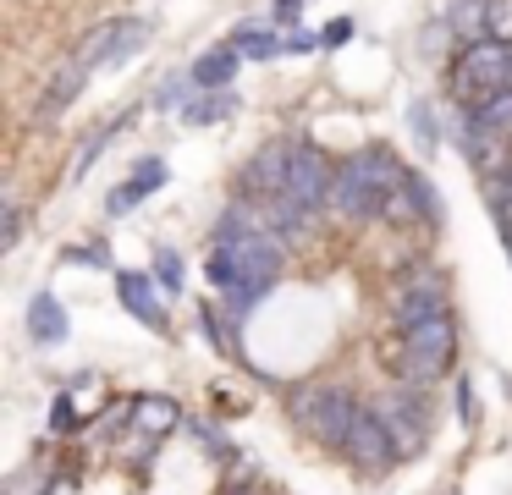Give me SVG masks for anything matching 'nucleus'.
Masks as SVG:
<instances>
[{"instance_id":"obj_1","label":"nucleus","mask_w":512,"mask_h":495,"mask_svg":"<svg viewBox=\"0 0 512 495\" xmlns=\"http://www.w3.org/2000/svg\"><path fill=\"white\" fill-rule=\"evenodd\" d=\"M281 259H287V242L270 231L265 209L259 204H237L221 215L215 226V242H210V286L226 297L232 314H248L259 297L276 286L281 275Z\"/></svg>"},{"instance_id":"obj_2","label":"nucleus","mask_w":512,"mask_h":495,"mask_svg":"<svg viewBox=\"0 0 512 495\" xmlns=\"http://www.w3.org/2000/svg\"><path fill=\"white\" fill-rule=\"evenodd\" d=\"M287 413L292 424L303 429V435H314L320 446H347V429H353V418L364 413V407L353 402V391L347 385H292L287 391Z\"/></svg>"},{"instance_id":"obj_3","label":"nucleus","mask_w":512,"mask_h":495,"mask_svg":"<svg viewBox=\"0 0 512 495\" xmlns=\"http://www.w3.org/2000/svg\"><path fill=\"white\" fill-rule=\"evenodd\" d=\"M452 94H457V105H468V110H490L501 94H512V50L496 39L468 44L452 66Z\"/></svg>"},{"instance_id":"obj_4","label":"nucleus","mask_w":512,"mask_h":495,"mask_svg":"<svg viewBox=\"0 0 512 495\" xmlns=\"http://www.w3.org/2000/svg\"><path fill=\"white\" fill-rule=\"evenodd\" d=\"M452 352H457V330H452V319H424V325H413V330H402V347H397V369H402V380L419 391V385H430V380H441L446 369H452Z\"/></svg>"},{"instance_id":"obj_5","label":"nucleus","mask_w":512,"mask_h":495,"mask_svg":"<svg viewBox=\"0 0 512 495\" xmlns=\"http://www.w3.org/2000/svg\"><path fill=\"white\" fill-rule=\"evenodd\" d=\"M369 413L380 418V429H386L397 462L402 457H419V451L430 446V418H424V402L413 396V385H391V391H380Z\"/></svg>"},{"instance_id":"obj_6","label":"nucleus","mask_w":512,"mask_h":495,"mask_svg":"<svg viewBox=\"0 0 512 495\" xmlns=\"http://www.w3.org/2000/svg\"><path fill=\"white\" fill-rule=\"evenodd\" d=\"M380 182H375V171H369V160L364 154H353V160H342L336 165V182H331V209L342 220H353V226H364V220H375L380 215Z\"/></svg>"},{"instance_id":"obj_7","label":"nucleus","mask_w":512,"mask_h":495,"mask_svg":"<svg viewBox=\"0 0 512 495\" xmlns=\"http://www.w3.org/2000/svg\"><path fill=\"white\" fill-rule=\"evenodd\" d=\"M331 182H336V165L325 160L314 143H292V171H287V198L314 220V209L331 204Z\"/></svg>"},{"instance_id":"obj_8","label":"nucleus","mask_w":512,"mask_h":495,"mask_svg":"<svg viewBox=\"0 0 512 495\" xmlns=\"http://www.w3.org/2000/svg\"><path fill=\"white\" fill-rule=\"evenodd\" d=\"M446 314V281L435 270H413L408 281L397 286V325L413 330L424 319H441Z\"/></svg>"},{"instance_id":"obj_9","label":"nucleus","mask_w":512,"mask_h":495,"mask_svg":"<svg viewBox=\"0 0 512 495\" xmlns=\"http://www.w3.org/2000/svg\"><path fill=\"white\" fill-rule=\"evenodd\" d=\"M287 171H292V149L287 143H265L243 171V193H254V204L287 198Z\"/></svg>"},{"instance_id":"obj_10","label":"nucleus","mask_w":512,"mask_h":495,"mask_svg":"<svg viewBox=\"0 0 512 495\" xmlns=\"http://www.w3.org/2000/svg\"><path fill=\"white\" fill-rule=\"evenodd\" d=\"M347 457H353V468H364V473H386L391 462H397V451H391V440H386V429H380V418L369 413H358L353 418V429H347Z\"/></svg>"},{"instance_id":"obj_11","label":"nucleus","mask_w":512,"mask_h":495,"mask_svg":"<svg viewBox=\"0 0 512 495\" xmlns=\"http://www.w3.org/2000/svg\"><path fill=\"white\" fill-rule=\"evenodd\" d=\"M83 83H89V66H83V61H78V55H72V61H67V66H56V72H50V88H45V94H39V105H34V116H39V121H56V116H61V110H67V105H72V99H78V94H83Z\"/></svg>"},{"instance_id":"obj_12","label":"nucleus","mask_w":512,"mask_h":495,"mask_svg":"<svg viewBox=\"0 0 512 495\" xmlns=\"http://www.w3.org/2000/svg\"><path fill=\"white\" fill-rule=\"evenodd\" d=\"M116 292H122V308L138 319V325H149V330H166V308L155 303V281H149V275H138V270H122V275H116Z\"/></svg>"},{"instance_id":"obj_13","label":"nucleus","mask_w":512,"mask_h":495,"mask_svg":"<svg viewBox=\"0 0 512 495\" xmlns=\"http://www.w3.org/2000/svg\"><path fill=\"white\" fill-rule=\"evenodd\" d=\"M133 424H138V435H144V440H160V435H171V429L182 424V413H177L171 396L144 391V396H133Z\"/></svg>"},{"instance_id":"obj_14","label":"nucleus","mask_w":512,"mask_h":495,"mask_svg":"<svg viewBox=\"0 0 512 495\" xmlns=\"http://www.w3.org/2000/svg\"><path fill=\"white\" fill-rule=\"evenodd\" d=\"M28 330H34V341H39V347H61V341L72 336L67 308L56 303V292H39L34 303H28Z\"/></svg>"},{"instance_id":"obj_15","label":"nucleus","mask_w":512,"mask_h":495,"mask_svg":"<svg viewBox=\"0 0 512 495\" xmlns=\"http://www.w3.org/2000/svg\"><path fill=\"white\" fill-rule=\"evenodd\" d=\"M232 77H237V44H215L193 61V88H204V94H226Z\"/></svg>"},{"instance_id":"obj_16","label":"nucleus","mask_w":512,"mask_h":495,"mask_svg":"<svg viewBox=\"0 0 512 495\" xmlns=\"http://www.w3.org/2000/svg\"><path fill=\"white\" fill-rule=\"evenodd\" d=\"M237 55H254V61H265V55H281L287 50V39H276V33H265L259 22H243V28L232 33Z\"/></svg>"},{"instance_id":"obj_17","label":"nucleus","mask_w":512,"mask_h":495,"mask_svg":"<svg viewBox=\"0 0 512 495\" xmlns=\"http://www.w3.org/2000/svg\"><path fill=\"white\" fill-rule=\"evenodd\" d=\"M408 193H413V215H419L424 226H441L446 209H441V198H435L430 176H424V171H408Z\"/></svg>"},{"instance_id":"obj_18","label":"nucleus","mask_w":512,"mask_h":495,"mask_svg":"<svg viewBox=\"0 0 512 495\" xmlns=\"http://www.w3.org/2000/svg\"><path fill=\"white\" fill-rule=\"evenodd\" d=\"M232 105H237L232 94H204V99H188V105H182V121H188V127H210V121H226V116H232Z\"/></svg>"},{"instance_id":"obj_19","label":"nucleus","mask_w":512,"mask_h":495,"mask_svg":"<svg viewBox=\"0 0 512 495\" xmlns=\"http://www.w3.org/2000/svg\"><path fill=\"white\" fill-rule=\"evenodd\" d=\"M485 33L512 50V0H485Z\"/></svg>"},{"instance_id":"obj_20","label":"nucleus","mask_w":512,"mask_h":495,"mask_svg":"<svg viewBox=\"0 0 512 495\" xmlns=\"http://www.w3.org/2000/svg\"><path fill=\"white\" fill-rule=\"evenodd\" d=\"M122 116H127V110H122ZM122 116H116V121H105V127H100V132H94V138H89V143H83V149H78V165H72V176H89V165H94V160H100V149H105V143H111V138H116V127H122Z\"/></svg>"},{"instance_id":"obj_21","label":"nucleus","mask_w":512,"mask_h":495,"mask_svg":"<svg viewBox=\"0 0 512 495\" xmlns=\"http://www.w3.org/2000/svg\"><path fill=\"white\" fill-rule=\"evenodd\" d=\"M133 187H138V193H155V187H166V160H155V154H149V160H138V165H133Z\"/></svg>"},{"instance_id":"obj_22","label":"nucleus","mask_w":512,"mask_h":495,"mask_svg":"<svg viewBox=\"0 0 512 495\" xmlns=\"http://www.w3.org/2000/svg\"><path fill=\"white\" fill-rule=\"evenodd\" d=\"M155 281L166 286V292H182V259H177L171 248L155 253Z\"/></svg>"},{"instance_id":"obj_23","label":"nucleus","mask_w":512,"mask_h":495,"mask_svg":"<svg viewBox=\"0 0 512 495\" xmlns=\"http://www.w3.org/2000/svg\"><path fill=\"white\" fill-rule=\"evenodd\" d=\"M67 264H94V270H111V248H105V242H78V248H67Z\"/></svg>"},{"instance_id":"obj_24","label":"nucleus","mask_w":512,"mask_h":495,"mask_svg":"<svg viewBox=\"0 0 512 495\" xmlns=\"http://www.w3.org/2000/svg\"><path fill=\"white\" fill-rule=\"evenodd\" d=\"M479 121H485L490 132H501V138H512V94H501L490 110H479Z\"/></svg>"},{"instance_id":"obj_25","label":"nucleus","mask_w":512,"mask_h":495,"mask_svg":"<svg viewBox=\"0 0 512 495\" xmlns=\"http://www.w3.org/2000/svg\"><path fill=\"white\" fill-rule=\"evenodd\" d=\"M17 237H23V209L6 198L0 204V248H17Z\"/></svg>"},{"instance_id":"obj_26","label":"nucleus","mask_w":512,"mask_h":495,"mask_svg":"<svg viewBox=\"0 0 512 495\" xmlns=\"http://www.w3.org/2000/svg\"><path fill=\"white\" fill-rule=\"evenodd\" d=\"M204 330H210V341L226 352V358H243V347H237V336L221 325V319H215V308H204Z\"/></svg>"},{"instance_id":"obj_27","label":"nucleus","mask_w":512,"mask_h":495,"mask_svg":"<svg viewBox=\"0 0 512 495\" xmlns=\"http://www.w3.org/2000/svg\"><path fill=\"white\" fill-rule=\"evenodd\" d=\"M50 429H56V435H72V429H78V407H72V396H56V407H50Z\"/></svg>"},{"instance_id":"obj_28","label":"nucleus","mask_w":512,"mask_h":495,"mask_svg":"<svg viewBox=\"0 0 512 495\" xmlns=\"http://www.w3.org/2000/svg\"><path fill=\"white\" fill-rule=\"evenodd\" d=\"M138 204H144V193H138L133 182H122V187H116V193H111V204H105V209H111V215H133Z\"/></svg>"},{"instance_id":"obj_29","label":"nucleus","mask_w":512,"mask_h":495,"mask_svg":"<svg viewBox=\"0 0 512 495\" xmlns=\"http://www.w3.org/2000/svg\"><path fill=\"white\" fill-rule=\"evenodd\" d=\"M353 39V17H336V22H325V44H347Z\"/></svg>"},{"instance_id":"obj_30","label":"nucleus","mask_w":512,"mask_h":495,"mask_svg":"<svg viewBox=\"0 0 512 495\" xmlns=\"http://www.w3.org/2000/svg\"><path fill=\"white\" fill-rule=\"evenodd\" d=\"M457 407H463V418H474V391L468 385H457Z\"/></svg>"},{"instance_id":"obj_31","label":"nucleus","mask_w":512,"mask_h":495,"mask_svg":"<svg viewBox=\"0 0 512 495\" xmlns=\"http://www.w3.org/2000/svg\"><path fill=\"white\" fill-rule=\"evenodd\" d=\"M298 11V0H276V17H292Z\"/></svg>"},{"instance_id":"obj_32","label":"nucleus","mask_w":512,"mask_h":495,"mask_svg":"<svg viewBox=\"0 0 512 495\" xmlns=\"http://www.w3.org/2000/svg\"><path fill=\"white\" fill-rule=\"evenodd\" d=\"M232 495H265V490H259V484H243V490H232Z\"/></svg>"}]
</instances>
